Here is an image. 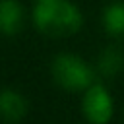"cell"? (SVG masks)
<instances>
[{"instance_id":"cell-1","label":"cell","mask_w":124,"mask_h":124,"mask_svg":"<svg viewBox=\"0 0 124 124\" xmlns=\"http://www.w3.org/2000/svg\"><path fill=\"white\" fill-rule=\"evenodd\" d=\"M35 25L48 37H70L81 27V12L66 0H41L33 12Z\"/></svg>"},{"instance_id":"cell-5","label":"cell","mask_w":124,"mask_h":124,"mask_svg":"<svg viewBox=\"0 0 124 124\" xmlns=\"http://www.w3.org/2000/svg\"><path fill=\"white\" fill-rule=\"evenodd\" d=\"M23 27V8L16 0H0V33L16 35Z\"/></svg>"},{"instance_id":"cell-3","label":"cell","mask_w":124,"mask_h":124,"mask_svg":"<svg viewBox=\"0 0 124 124\" xmlns=\"http://www.w3.org/2000/svg\"><path fill=\"white\" fill-rule=\"evenodd\" d=\"M81 107H83L85 118L91 124H107L112 116V110H114L112 97L107 91V87L101 83H93L85 89Z\"/></svg>"},{"instance_id":"cell-7","label":"cell","mask_w":124,"mask_h":124,"mask_svg":"<svg viewBox=\"0 0 124 124\" xmlns=\"http://www.w3.org/2000/svg\"><path fill=\"white\" fill-rule=\"evenodd\" d=\"M103 25L108 35L124 37V4L114 2V4L107 6L103 12Z\"/></svg>"},{"instance_id":"cell-4","label":"cell","mask_w":124,"mask_h":124,"mask_svg":"<svg viewBox=\"0 0 124 124\" xmlns=\"http://www.w3.org/2000/svg\"><path fill=\"white\" fill-rule=\"evenodd\" d=\"M27 114V99L16 91V89H2L0 91V116L6 122H19L23 116Z\"/></svg>"},{"instance_id":"cell-8","label":"cell","mask_w":124,"mask_h":124,"mask_svg":"<svg viewBox=\"0 0 124 124\" xmlns=\"http://www.w3.org/2000/svg\"><path fill=\"white\" fill-rule=\"evenodd\" d=\"M37 2H41V0H37Z\"/></svg>"},{"instance_id":"cell-6","label":"cell","mask_w":124,"mask_h":124,"mask_svg":"<svg viewBox=\"0 0 124 124\" xmlns=\"http://www.w3.org/2000/svg\"><path fill=\"white\" fill-rule=\"evenodd\" d=\"M97 68L105 78H112L116 76L122 68H124V54L120 48L116 46H107L97 60Z\"/></svg>"},{"instance_id":"cell-2","label":"cell","mask_w":124,"mask_h":124,"mask_svg":"<svg viewBox=\"0 0 124 124\" xmlns=\"http://www.w3.org/2000/svg\"><path fill=\"white\" fill-rule=\"evenodd\" d=\"M52 78L68 91H85L93 85V70L76 54H58L52 60Z\"/></svg>"}]
</instances>
